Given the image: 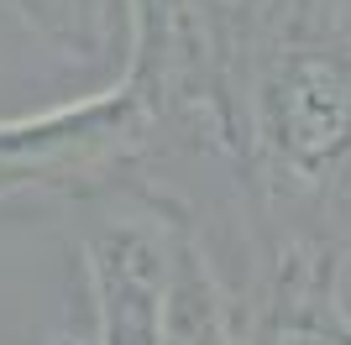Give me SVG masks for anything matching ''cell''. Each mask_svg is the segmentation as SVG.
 Here are the masks:
<instances>
[{
	"mask_svg": "<svg viewBox=\"0 0 351 345\" xmlns=\"http://www.w3.org/2000/svg\"><path fill=\"white\" fill-rule=\"evenodd\" d=\"M199 120L273 241L351 225V0H205Z\"/></svg>",
	"mask_w": 351,
	"mask_h": 345,
	"instance_id": "6da1fadb",
	"label": "cell"
},
{
	"mask_svg": "<svg viewBox=\"0 0 351 345\" xmlns=\"http://www.w3.org/2000/svg\"><path fill=\"white\" fill-rule=\"evenodd\" d=\"M162 120L126 79L79 100L0 120V209L5 204H79L142 194L158 157Z\"/></svg>",
	"mask_w": 351,
	"mask_h": 345,
	"instance_id": "7a4b0ae2",
	"label": "cell"
},
{
	"mask_svg": "<svg viewBox=\"0 0 351 345\" xmlns=\"http://www.w3.org/2000/svg\"><path fill=\"white\" fill-rule=\"evenodd\" d=\"M178 251V204L162 194H110L79 204L73 257L89 324L79 345H158Z\"/></svg>",
	"mask_w": 351,
	"mask_h": 345,
	"instance_id": "3957f363",
	"label": "cell"
},
{
	"mask_svg": "<svg viewBox=\"0 0 351 345\" xmlns=\"http://www.w3.org/2000/svg\"><path fill=\"white\" fill-rule=\"evenodd\" d=\"M241 345H351L341 241H273L241 288Z\"/></svg>",
	"mask_w": 351,
	"mask_h": 345,
	"instance_id": "277c9868",
	"label": "cell"
},
{
	"mask_svg": "<svg viewBox=\"0 0 351 345\" xmlns=\"http://www.w3.org/2000/svg\"><path fill=\"white\" fill-rule=\"evenodd\" d=\"M126 58L121 73L162 120L199 110L205 84V0H121Z\"/></svg>",
	"mask_w": 351,
	"mask_h": 345,
	"instance_id": "5b68a950",
	"label": "cell"
},
{
	"mask_svg": "<svg viewBox=\"0 0 351 345\" xmlns=\"http://www.w3.org/2000/svg\"><path fill=\"white\" fill-rule=\"evenodd\" d=\"M158 345H241V298L184 209H178V251Z\"/></svg>",
	"mask_w": 351,
	"mask_h": 345,
	"instance_id": "8992f818",
	"label": "cell"
},
{
	"mask_svg": "<svg viewBox=\"0 0 351 345\" xmlns=\"http://www.w3.org/2000/svg\"><path fill=\"white\" fill-rule=\"evenodd\" d=\"M21 21L69 63H105L126 58V11L121 0H11Z\"/></svg>",
	"mask_w": 351,
	"mask_h": 345,
	"instance_id": "52a82bcc",
	"label": "cell"
},
{
	"mask_svg": "<svg viewBox=\"0 0 351 345\" xmlns=\"http://www.w3.org/2000/svg\"><path fill=\"white\" fill-rule=\"evenodd\" d=\"M341 246H346V272H351V225L341 230Z\"/></svg>",
	"mask_w": 351,
	"mask_h": 345,
	"instance_id": "ba28073f",
	"label": "cell"
},
{
	"mask_svg": "<svg viewBox=\"0 0 351 345\" xmlns=\"http://www.w3.org/2000/svg\"><path fill=\"white\" fill-rule=\"evenodd\" d=\"M63 345H79V340H73V335H69V340H63Z\"/></svg>",
	"mask_w": 351,
	"mask_h": 345,
	"instance_id": "9c48e42d",
	"label": "cell"
}]
</instances>
